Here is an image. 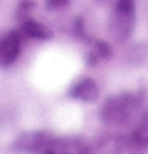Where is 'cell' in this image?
I'll use <instances>...</instances> for the list:
<instances>
[{
    "instance_id": "cell-1",
    "label": "cell",
    "mask_w": 148,
    "mask_h": 154,
    "mask_svg": "<svg viewBox=\"0 0 148 154\" xmlns=\"http://www.w3.org/2000/svg\"><path fill=\"white\" fill-rule=\"evenodd\" d=\"M142 103V97L134 92H121L109 97L100 108V119L105 124L118 125L126 122Z\"/></svg>"
},
{
    "instance_id": "cell-2",
    "label": "cell",
    "mask_w": 148,
    "mask_h": 154,
    "mask_svg": "<svg viewBox=\"0 0 148 154\" xmlns=\"http://www.w3.org/2000/svg\"><path fill=\"white\" fill-rule=\"evenodd\" d=\"M135 2L134 0H116L115 10L110 19V33L116 42H126L134 29Z\"/></svg>"
},
{
    "instance_id": "cell-3",
    "label": "cell",
    "mask_w": 148,
    "mask_h": 154,
    "mask_svg": "<svg viewBox=\"0 0 148 154\" xmlns=\"http://www.w3.org/2000/svg\"><path fill=\"white\" fill-rule=\"evenodd\" d=\"M51 138L53 135L43 130H29V132L19 134L10 148L13 152L18 154H42Z\"/></svg>"
},
{
    "instance_id": "cell-4",
    "label": "cell",
    "mask_w": 148,
    "mask_h": 154,
    "mask_svg": "<svg viewBox=\"0 0 148 154\" xmlns=\"http://www.w3.org/2000/svg\"><path fill=\"white\" fill-rule=\"evenodd\" d=\"M22 32L13 30L0 40V67L13 65L21 53Z\"/></svg>"
},
{
    "instance_id": "cell-5",
    "label": "cell",
    "mask_w": 148,
    "mask_h": 154,
    "mask_svg": "<svg viewBox=\"0 0 148 154\" xmlns=\"http://www.w3.org/2000/svg\"><path fill=\"white\" fill-rule=\"evenodd\" d=\"M86 145L80 138H53L42 154H83Z\"/></svg>"
},
{
    "instance_id": "cell-6",
    "label": "cell",
    "mask_w": 148,
    "mask_h": 154,
    "mask_svg": "<svg viewBox=\"0 0 148 154\" xmlns=\"http://www.w3.org/2000/svg\"><path fill=\"white\" fill-rule=\"evenodd\" d=\"M69 95L75 100L94 102L99 97V86L93 78H81L69 89Z\"/></svg>"
},
{
    "instance_id": "cell-7",
    "label": "cell",
    "mask_w": 148,
    "mask_h": 154,
    "mask_svg": "<svg viewBox=\"0 0 148 154\" xmlns=\"http://www.w3.org/2000/svg\"><path fill=\"white\" fill-rule=\"evenodd\" d=\"M21 32L27 37L37 38V40H49L53 37V33H51V30L48 27L43 26L42 22L35 21V19H24L22 21Z\"/></svg>"
},
{
    "instance_id": "cell-8",
    "label": "cell",
    "mask_w": 148,
    "mask_h": 154,
    "mask_svg": "<svg viewBox=\"0 0 148 154\" xmlns=\"http://www.w3.org/2000/svg\"><path fill=\"white\" fill-rule=\"evenodd\" d=\"M131 143L135 148H148V122L140 124L139 127H135L131 134Z\"/></svg>"
},
{
    "instance_id": "cell-9",
    "label": "cell",
    "mask_w": 148,
    "mask_h": 154,
    "mask_svg": "<svg viewBox=\"0 0 148 154\" xmlns=\"http://www.w3.org/2000/svg\"><path fill=\"white\" fill-rule=\"evenodd\" d=\"M93 43H94V51L99 54L100 59H110L113 56V49L107 42H102V40H96L94 42L93 40Z\"/></svg>"
},
{
    "instance_id": "cell-10",
    "label": "cell",
    "mask_w": 148,
    "mask_h": 154,
    "mask_svg": "<svg viewBox=\"0 0 148 154\" xmlns=\"http://www.w3.org/2000/svg\"><path fill=\"white\" fill-rule=\"evenodd\" d=\"M73 32H75V35H77L78 38H81V40H89L86 30H84V21H83L81 16L75 18V22H73ZM89 42H91V40H89Z\"/></svg>"
},
{
    "instance_id": "cell-11",
    "label": "cell",
    "mask_w": 148,
    "mask_h": 154,
    "mask_svg": "<svg viewBox=\"0 0 148 154\" xmlns=\"http://www.w3.org/2000/svg\"><path fill=\"white\" fill-rule=\"evenodd\" d=\"M70 3V0H45V7L49 11H54V10H61L67 7Z\"/></svg>"
},
{
    "instance_id": "cell-12",
    "label": "cell",
    "mask_w": 148,
    "mask_h": 154,
    "mask_svg": "<svg viewBox=\"0 0 148 154\" xmlns=\"http://www.w3.org/2000/svg\"><path fill=\"white\" fill-rule=\"evenodd\" d=\"M99 54L97 53H96V51L93 49V51H89V53L86 54V64L88 65H96V64H97V62H99Z\"/></svg>"
},
{
    "instance_id": "cell-13",
    "label": "cell",
    "mask_w": 148,
    "mask_h": 154,
    "mask_svg": "<svg viewBox=\"0 0 148 154\" xmlns=\"http://www.w3.org/2000/svg\"><path fill=\"white\" fill-rule=\"evenodd\" d=\"M33 3L32 0H21V7H19V11L21 13H27V11H30V8H33Z\"/></svg>"
},
{
    "instance_id": "cell-14",
    "label": "cell",
    "mask_w": 148,
    "mask_h": 154,
    "mask_svg": "<svg viewBox=\"0 0 148 154\" xmlns=\"http://www.w3.org/2000/svg\"><path fill=\"white\" fill-rule=\"evenodd\" d=\"M146 122H148V116H146Z\"/></svg>"
}]
</instances>
